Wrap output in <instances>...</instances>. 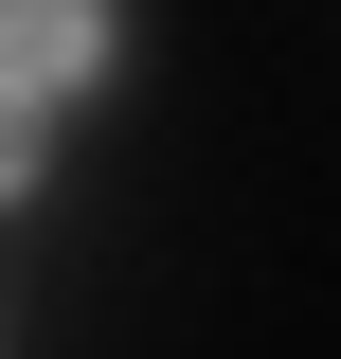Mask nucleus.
I'll list each match as a JSON object with an SVG mask.
<instances>
[{"label": "nucleus", "mask_w": 341, "mask_h": 359, "mask_svg": "<svg viewBox=\"0 0 341 359\" xmlns=\"http://www.w3.org/2000/svg\"><path fill=\"white\" fill-rule=\"evenodd\" d=\"M108 72V0H0V90H90Z\"/></svg>", "instance_id": "f257e3e1"}, {"label": "nucleus", "mask_w": 341, "mask_h": 359, "mask_svg": "<svg viewBox=\"0 0 341 359\" xmlns=\"http://www.w3.org/2000/svg\"><path fill=\"white\" fill-rule=\"evenodd\" d=\"M0 198H36V90H0Z\"/></svg>", "instance_id": "f03ea898"}]
</instances>
